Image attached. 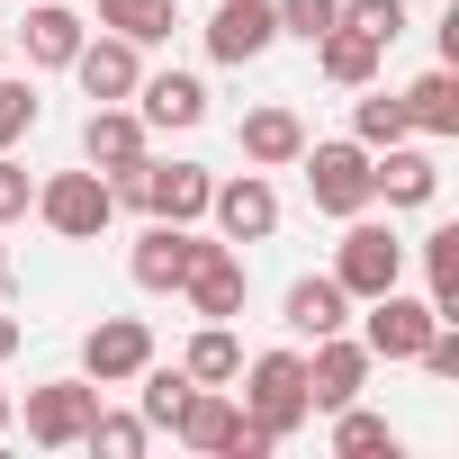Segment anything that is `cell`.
<instances>
[{
	"label": "cell",
	"instance_id": "cell-34",
	"mask_svg": "<svg viewBox=\"0 0 459 459\" xmlns=\"http://www.w3.org/2000/svg\"><path fill=\"white\" fill-rule=\"evenodd\" d=\"M414 360H423L432 378H459V333H450V325H432V342H423Z\"/></svg>",
	"mask_w": 459,
	"mask_h": 459
},
{
	"label": "cell",
	"instance_id": "cell-9",
	"mask_svg": "<svg viewBox=\"0 0 459 459\" xmlns=\"http://www.w3.org/2000/svg\"><path fill=\"white\" fill-rule=\"evenodd\" d=\"M91 414H100V387H91V378H46V387H28V441H37V450H73V441L91 432Z\"/></svg>",
	"mask_w": 459,
	"mask_h": 459
},
{
	"label": "cell",
	"instance_id": "cell-20",
	"mask_svg": "<svg viewBox=\"0 0 459 459\" xmlns=\"http://www.w3.org/2000/svg\"><path fill=\"white\" fill-rule=\"evenodd\" d=\"M396 100H405V126H414V135H432V144L459 135V73H450V64H432V73L405 82Z\"/></svg>",
	"mask_w": 459,
	"mask_h": 459
},
{
	"label": "cell",
	"instance_id": "cell-7",
	"mask_svg": "<svg viewBox=\"0 0 459 459\" xmlns=\"http://www.w3.org/2000/svg\"><path fill=\"white\" fill-rule=\"evenodd\" d=\"M207 216H216L225 244H271V235H280V189H271L262 171H235V180L207 189Z\"/></svg>",
	"mask_w": 459,
	"mask_h": 459
},
{
	"label": "cell",
	"instance_id": "cell-5",
	"mask_svg": "<svg viewBox=\"0 0 459 459\" xmlns=\"http://www.w3.org/2000/svg\"><path fill=\"white\" fill-rule=\"evenodd\" d=\"M360 307H369V316H360V351H369V360H414V351L432 342V325H441L432 298H405V280L378 289V298H360Z\"/></svg>",
	"mask_w": 459,
	"mask_h": 459
},
{
	"label": "cell",
	"instance_id": "cell-24",
	"mask_svg": "<svg viewBox=\"0 0 459 459\" xmlns=\"http://www.w3.org/2000/svg\"><path fill=\"white\" fill-rule=\"evenodd\" d=\"M180 369H189L198 387H235V369H244L235 325H198V333H189V351H180Z\"/></svg>",
	"mask_w": 459,
	"mask_h": 459
},
{
	"label": "cell",
	"instance_id": "cell-3",
	"mask_svg": "<svg viewBox=\"0 0 459 459\" xmlns=\"http://www.w3.org/2000/svg\"><path fill=\"white\" fill-rule=\"evenodd\" d=\"M37 216H46V235H64V244H100L108 216H117V198H108V180L82 162V171L37 180Z\"/></svg>",
	"mask_w": 459,
	"mask_h": 459
},
{
	"label": "cell",
	"instance_id": "cell-12",
	"mask_svg": "<svg viewBox=\"0 0 459 459\" xmlns=\"http://www.w3.org/2000/svg\"><path fill=\"white\" fill-rule=\"evenodd\" d=\"M280 46V10L271 0H216V19H207V55L216 64H262Z\"/></svg>",
	"mask_w": 459,
	"mask_h": 459
},
{
	"label": "cell",
	"instance_id": "cell-27",
	"mask_svg": "<svg viewBox=\"0 0 459 459\" xmlns=\"http://www.w3.org/2000/svg\"><path fill=\"white\" fill-rule=\"evenodd\" d=\"M333 450H342V459H396L405 441H396V423H387V414H360V405H333Z\"/></svg>",
	"mask_w": 459,
	"mask_h": 459
},
{
	"label": "cell",
	"instance_id": "cell-2",
	"mask_svg": "<svg viewBox=\"0 0 459 459\" xmlns=\"http://www.w3.org/2000/svg\"><path fill=\"white\" fill-rule=\"evenodd\" d=\"M244 378V414L271 432V441H289L316 405H307V351H262V360H244L235 369Z\"/></svg>",
	"mask_w": 459,
	"mask_h": 459
},
{
	"label": "cell",
	"instance_id": "cell-21",
	"mask_svg": "<svg viewBox=\"0 0 459 459\" xmlns=\"http://www.w3.org/2000/svg\"><path fill=\"white\" fill-rule=\"evenodd\" d=\"M298 153H307L298 108H280V100H271V108H253V117H244V162H253V171H280V162H298Z\"/></svg>",
	"mask_w": 459,
	"mask_h": 459
},
{
	"label": "cell",
	"instance_id": "cell-10",
	"mask_svg": "<svg viewBox=\"0 0 459 459\" xmlns=\"http://www.w3.org/2000/svg\"><path fill=\"white\" fill-rule=\"evenodd\" d=\"M144 360H153L144 316H100V325L82 333V378H91V387H126Z\"/></svg>",
	"mask_w": 459,
	"mask_h": 459
},
{
	"label": "cell",
	"instance_id": "cell-25",
	"mask_svg": "<svg viewBox=\"0 0 459 459\" xmlns=\"http://www.w3.org/2000/svg\"><path fill=\"white\" fill-rule=\"evenodd\" d=\"M423 298H432L441 325H459V225L423 235Z\"/></svg>",
	"mask_w": 459,
	"mask_h": 459
},
{
	"label": "cell",
	"instance_id": "cell-19",
	"mask_svg": "<svg viewBox=\"0 0 459 459\" xmlns=\"http://www.w3.org/2000/svg\"><path fill=\"white\" fill-rule=\"evenodd\" d=\"M82 37H91V19H82V10H64V0H28V28H19V46H28V64H46V73H64V64L82 55Z\"/></svg>",
	"mask_w": 459,
	"mask_h": 459
},
{
	"label": "cell",
	"instance_id": "cell-30",
	"mask_svg": "<svg viewBox=\"0 0 459 459\" xmlns=\"http://www.w3.org/2000/svg\"><path fill=\"white\" fill-rule=\"evenodd\" d=\"M333 28H360L369 46H396V37H405V0H342Z\"/></svg>",
	"mask_w": 459,
	"mask_h": 459
},
{
	"label": "cell",
	"instance_id": "cell-38",
	"mask_svg": "<svg viewBox=\"0 0 459 459\" xmlns=\"http://www.w3.org/2000/svg\"><path fill=\"white\" fill-rule=\"evenodd\" d=\"M0 55H10V28H0Z\"/></svg>",
	"mask_w": 459,
	"mask_h": 459
},
{
	"label": "cell",
	"instance_id": "cell-31",
	"mask_svg": "<svg viewBox=\"0 0 459 459\" xmlns=\"http://www.w3.org/2000/svg\"><path fill=\"white\" fill-rule=\"evenodd\" d=\"M280 10V37H298V46H316L333 19H342V0H271Z\"/></svg>",
	"mask_w": 459,
	"mask_h": 459
},
{
	"label": "cell",
	"instance_id": "cell-37",
	"mask_svg": "<svg viewBox=\"0 0 459 459\" xmlns=\"http://www.w3.org/2000/svg\"><path fill=\"white\" fill-rule=\"evenodd\" d=\"M0 432H10V387H0Z\"/></svg>",
	"mask_w": 459,
	"mask_h": 459
},
{
	"label": "cell",
	"instance_id": "cell-15",
	"mask_svg": "<svg viewBox=\"0 0 459 459\" xmlns=\"http://www.w3.org/2000/svg\"><path fill=\"white\" fill-rule=\"evenodd\" d=\"M198 244H207V235H189V225H162V216H153V235H144V244L126 253V271H135V289H144V298H162V289L180 298V280H189V262H198Z\"/></svg>",
	"mask_w": 459,
	"mask_h": 459
},
{
	"label": "cell",
	"instance_id": "cell-4",
	"mask_svg": "<svg viewBox=\"0 0 459 459\" xmlns=\"http://www.w3.org/2000/svg\"><path fill=\"white\" fill-rule=\"evenodd\" d=\"M298 162H307V198H316V216H333V225H342V216L378 207V198H369V144H351V135H342V144H307Z\"/></svg>",
	"mask_w": 459,
	"mask_h": 459
},
{
	"label": "cell",
	"instance_id": "cell-17",
	"mask_svg": "<svg viewBox=\"0 0 459 459\" xmlns=\"http://www.w3.org/2000/svg\"><path fill=\"white\" fill-rule=\"evenodd\" d=\"M280 325H289L298 342H325V333H342V325H351V298H342V280H333V271H316V280H289V298H280Z\"/></svg>",
	"mask_w": 459,
	"mask_h": 459
},
{
	"label": "cell",
	"instance_id": "cell-29",
	"mask_svg": "<svg viewBox=\"0 0 459 459\" xmlns=\"http://www.w3.org/2000/svg\"><path fill=\"white\" fill-rule=\"evenodd\" d=\"M144 441H153V423L144 414H91V432H82V450H108V459H144Z\"/></svg>",
	"mask_w": 459,
	"mask_h": 459
},
{
	"label": "cell",
	"instance_id": "cell-6",
	"mask_svg": "<svg viewBox=\"0 0 459 459\" xmlns=\"http://www.w3.org/2000/svg\"><path fill=\"white\" fill-rule=\"evenodd\" d=\"M180 298H189V316L198 325H235L244 316V298H253V280H244V253L235 244H198V262H189V280H180Z\"/></svg>",
	"mask_w": 459,
	"mask_h": 459
},
{
	"label": "cell",
	"instance_id": "cell-32",
	"mask_svg": "<svg viewBox=\"0 0 459 459\" xmlns=\"http://www.w3.org/2000/svg\"><path fill=\"white\" fill-rule=\"evenodd\" d=\"M28 126H37V91H28V82H10V73H0V153H10V144H19Z\"/></svg>",
	"mask_w": 459,
	"mask_h": 459
},
{
	"label": "cell",
	"instance_id": "cell-26",
	"mask_svg": "<svg viewBox=\"0 0 459 459\" xmlns=\"http://www.w3.org/2000/svg\"><path fill=\"white\" fill-rule=\"evenodd\" d=\"M405 135H414V126H405V100L378 91V82H360V100H351V144L378 153V144H405Z\"/></svg>",
	"mask_w": 459,
	"mask_h": 459
},
{
	"label": "cell",
	"instance_id": "cell-13",
	"mask_svg": "<svg viewBox=\"0 0 459 459\" xmlns=\"http://www.w3.org/2000/svg\"><path fill=\"white\" fill-rule=\"evenodd\" d=\"M369 198H387V207H432L441 198V162L405 135V144H378L369 153Z\"/></svg>",
	"mask_w": 459,
	"mask_h": 459
},
{
	"label": "cell",
	"instance_id": "cell-14",
	"mask_svg": "<svg viewBox=\"0 0 459 459\" xmlns=\"http://www.w3.org/2000/svg\"><path fill=\"white\" fill-rule=\"evenodd\" d=\"M360 387H369V351H360L351 333H325L316 360H307V405L333 414V405H360Z\"/></svg>",
	"mask_w": 459,
	"mask_h": 459
},
{
	"label": "cell",
	"instance_id": "cell-22",
	"mask_svg": "<svg viewBox=\"0 0 459 459\" xmlns=\"http://www.w3.org/2000/svg\"><path fill=\"white\" fill-rule=\"evenodd\" d=\"M378 55H387V46H369L360 28H325V37H316V73H325V82H342V91L378 82Z\"/></svg>",
	"mask_w": 459,
	"mask_h": 459
},
{
	"label": "cell",
	"instance_id": "cell-23",
	"mask_svg": "<svg viewBox=\"0 0 459 459\" xmlns=\"http://www.w3.org/2000/svg\"><path fill=\"white\" fill-rule=\"evenodd\" d=\"M100 28L126 37V46H162L180 28V0H100Z\"/></svg>",
	"mask_w": 459,
	"mask_h": 459
},
{
	"label": "cell",
	"instance_id": "cell-1",
	"mask_svg": "<svg viewBox=\"0 0 459 459\" xmlns=\"http://www.w3.org/2000/svg\"><path fill=\"white\" fill-rule=\"evenodd\" d=\"M405 235H396V225H378L369 207L360 216H342V244H333V280H342V298L360 307V298H378V289H396L405 280Z\"/></svg>",
	"mask_w": 459,
	"mask_h": 459
},
{
	"label": "cell",
	"instance_id": "cell-18",
	"mask_svg": "<svg viewBox=\"0 0 459 459\" xmlns=\"http://www.w3.org/2000/svg\"><path fill=\"white\" fill-rule=\"evenodd\" d=\"M126 108H135L144 126L171 135V126H198V117H207V82H198V73H144Z\"/></svg>",
	"mask_w": 459,
	"mask_h": 459
},
{
	"label": "cell",
	"instance_id": "cell-11",
	"mask_svg": "<svg viewBox=\"0 0 459 459\" xmlns=\"http://www.w3.org/2000/svg\"><path fill=\"white\" fill-rule=\"evenodd\" d=\"M153 153V126L126 108V100H100L91 117H82V162L108 180V171H126V162H144Z\"/></svg>",
	"mask_w": 459,
	"mask_h": 459
},
{
	"label": "cell",
	"instance_id": "cell-36",
	"mask_svg": "<svg viewBox=\"0 0 459 459\" xmlns=\"http://www.w3.org/2000/svg\"><path fill=\"white\" fill-rule=\"evenodd\" d=\"M0 289H10V244H0Z\"/></svg>",
	"mask_w": 459,
	"mask_h": 459
},
{
	"label": "cell",
	"instance_id": "cell-28",
	"mask_svg": "<svg viewBox=\"0 0 459 459\" xmlns=\"http://www.w3.org/2000/svg\"><path fill=\"white\" fill-rule=\"evenodd\" d=\"M135 387H144V423H153V432H171L198 378H189V369H162V360H144V369H135Z\"/></svg>",
	"mask_w": 459,
	"mask_h": 459
},
{
	"label": "cell",
	"instance_id": "cell-35",
	"mask_svg": "<svg viewBox=\"0 0 459 459\" xmlns=\"http://www.w3.org/2000/svg\"><path fill=\"white\" fill-rule=\"evenodd\" d=\"M10 351H19V325H10V316H0V360H10Z\"/></svg>",
	"mask_w": 459,
	"mask_h": 459
},
{
	"label": "cell",
	"instance_id": "cell-8",
	"mask_svg": "<svg viewBox=\"0 0 459 459\" xmlns=\"http://www.w3.org/2000/svg\"><path fill=\"white\" fill-rule=\"evenodd\" d=\"M207 189H216L207 162H153L144 153V171H135V207L162 216V225H198L207 216Z\"/></svg>",
	"mask_w": 459,
	"mask_h": 459
},
{
	"label": "cell",
	"instance_id": "cell-16",
	"mask_svg": "<svg viewBox=\"0 0 459 459\" xmlns=\"http://www.w3.org/2000/svg\"><path fill=\"white\" fill-rule=\"evenodd\" d=\"M91 100H135V82H144V46H126V37H82V55L64 64Z\"/></svg>",
	"mask_w": 459,
	"mask_h": 459
},
{
	"label": "cell",
	"instance_id": "cell-33",
	"mask_svg": "<svg viewBox=\"0 0 459 459\" xmlns=\"http://www.w3.org/2000/svg\"><path fill=\"white\" fill-rule=\"evenodd\" d=\"M37 207V180H28V162H10V153H0V225H19Z\"/></svg>",
	"mask_w": 459,
	"mask_h": 459
}]
</instances>
